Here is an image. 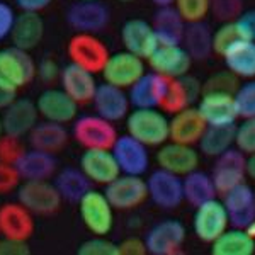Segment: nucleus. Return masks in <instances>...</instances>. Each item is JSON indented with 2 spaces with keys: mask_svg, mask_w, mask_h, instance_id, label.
I'll list each match as a JSON object with an SVG mask.
<instances>
[{
  "mask_svg": "<svg viewBox=\"0 0 255 255\" xmlns=\"http://www.w3.org/2000/svg\"><path fill=\"white\" fill-rule=\"evenodd\" d=\"M126 133L150 148L170 139V118L160 108H133L125 119Z\"/></svg>",
  "mask_w": 255,
  "mask_h": 255,
  "instance_id": "nucleus-1",
  "label": "nucleus"
},
{
  "mask_svg": "<svg viewBox=\"0 0 255 255\" xmlns=\"http://www.w3.org/2000/svg\"><path fill=\"white\" fill-rule=\"evenodd\" d=\"M38 75V65L29 51L17 46L0 49V84L15 92L29 85Z\"/></svg>",
  "mask_w": 255,
  "mask_h": 255,
  "instance_id": "nucleus-2",
  "label": "nucleus"
},
{
  "mask_svg": "<svg viewBox=\"0 0 255 255\" xmlns=\"http://www.w3.org/2000/svg\"><path fill=\"white\" fill-rule=\"evenodd\" d=\"M72 136L82 148H113L118 129L113 121L99 114H82L72 123Z\"/></svg>",
  "mask_w": 255,
  "mask_h": 255,
  "instance_id": "nucleus-3",
  "label": "nucleus"
},
{
  "mask_svg": "<svg viewBox=\"0 0 255 255\" xmlns=\"http://www.w3.org/2000/svg\"><path fill=\"white\" fill-rule=\"evenodd\" d=\"M82 223L92 235L108 237L114 228V211L104 191L90 189L77 203Z\"/></svg>",
  "mask_w": 255,
  "mask_h": 255,
  "instance_id": "nucleus-4",
  "label": "nucleus"
},
{
  "mask_svg": "<svg viewBox=\"0 0 255 255\" xmlns=\"http://www.w3.org/2000/svg\"><path fill=\"white\" fill-rule=\"evenodd\" d=\"M187 230L182 221L167 218L151 225L143 235L150 255H179L184 252Z\"/></svg>",
  "mask_w": 255,
  "mask_h": 255,
  "instance_id": "nucleus-5",
  "label": "nucleus"
},
{
  "mask_svg": "<svg viewBox=\"0 0 255 255\" xmlns=\"http://www.w3.org/2000/svg\"><path fill=\"white\" fill-rule=\"evenodd\" d=\"M67 55L72 63L89 70L92 73H101L109 58V48L106 43L92 32H75L68 39Z\"/></svg>",
  "mask_w": 255,
  "mask_h": 255,
  "instance_id": "nucleus-6",
  "label": "nucleus"
},
{
  "mask_svg": "<svg viewBox=\"0 0 255 255\" xmlns=\"http://www.w3.org/2000/svg\"><path fill=\"white\" fill-rule=\"evenodd\" d=\"M15 192L19 203L24 204L34 216L55 215L63 203L55 182L49 180H24Z\"/></svg>",
  "mask_w": 255,
  "mask_h": 255,
  "instance_id": "nucleus-7",
  "label": "nucleus"
},
{
  "mask_svg": "<svg viewBox=\"0 0 255 255\" xmlns=\"http://www.w3.org/2000/svg\"><path fill=\"white\" fill-rule=\"evenodd\" d=\"M65 20L75 32L104 31L111 22V10L102 0H75L65 12Z\"/></svg>",
  "mask_w": 255,
  "mask_h": 255,
  "instance_id": "nucleus-8",
  "label": "nucleus"
},
{
  "mask_svg": "<svg viewBox=\"0 0 255 255\" xmlns=\"http://www.w3.org/2000/svg\"><path fill=\"white\" fill-rule=\"evenodd\" d=\"M148 199L163 211H174L184 203L182 177L163 168H155L146 177Z\"/></svg>",
  "mask_w": 255,
  "mask_h": 255,
  "instance_id": "nucleus-9",
  "label": "nucleus"
},
{
  "mask_svg": "<svg viewBox=\"0 0 255 255\" xmlns=\"http://www.w3.org/2000/svg\"><path fill=\"white\" fill-rule=\"evenodd\" d=\"M104 192L116 211H133L148 199L146 179L143 175L119 174L104 186Z\"/></svg>",
  "mask_w": 255,
  "mask_h": 255,
  "instance_id": "nucleus-10",
  "label": "nucleus"
},
{
  "mask_svg": "<svg viewBox=\"0 0 255 255\" xmlns=\"http://www.w3.org/2000/svg\"><path fill=\"white\" fill-rule=\"evenodd\" d=\"M228 228H230L228 213H226L223 201H220L218 197L209 199L206 203L194 208L192 232H194V235L199 242L211 245Z\"/></svg>",
  "mask_w": 255,
  "mask_h": 255,
  "instance_id": "nucleus-11",
  "label": "nucleus"
},
{
  "mask_svg": "<svg viewBox=\"0 0 255 255\" xmlns=\"http://www.w3.org/2000/svg\"><path fill=\"white\" fill-rule=\"evenodd\" d=\"M145 72L146 60L128 49H123V51L111 53L101 75L108 84L128 90Z\"/></svg>",
  "mask_w": 255,
  "mask_h": 255,
  "instance_id": "nucleus-12",
  "label": "nucleus"
},
{
  "mask_svg": "<svg viewBox=\"0 0 255 255\" xmlns=\"http://www.w3.org/2000/svg\"><path fill=\"white\" fill-rule=\"evenodd\" d=\"M213 182L216 186L218 194L223 196L230 189L247 182V155L237 146L228 148L221 155L215 157L211 168Z\"/></svg>",
  "mask_w": 255,
  "mask_h": 255,
  "instance_id": "nucleus-13",
  "label": "nucleus"
},
{
  "mask_svg": "<svg viewBox=\"0 0 255 255\" xmlns=\"http://www.w3.org/2000/svg\"><path fill=\"white\" fill-rule=\"evenodd\" d=\"M192 61L194 60L180 43H158L153 53L146 58V65L150 70L167 79H177L191 72Z\"/></svg>",
  "mask_w": 255,
  "mask_h": 255,
  "instance_id": "nucleus-14",
  "label": "nucleus"
},
{
  "mask_svg": "<svg viewBox=\"0 0 255 255\" xmlns=\"http://www.w3.org/2000/svg\"><path fill=\"white\" fill-rule=\"evenodd\" d=\"M111 150H113L114 157L118 160L121 174L146 175L150 172V146H146L139 139L133 138L131 134H119Z\"/></svg>",
  "mask_w": 255,
  "mask_h": 255,
  "instance_id": "nucleus-15",
  "label": "nucleus"
},
{
  "mask_svg": "<svg viewBox=\"0 0 255 255\" xmlns=\"http://www.w3.org/2000/svg\"><path fill=\"white\" fill-rule=\"evenodd\" d=\"M157 167L168 170L175 175H187L189 172L199 168L201 151L194 145L186 143H177L168 139L162 146H158V151L155 153Z\"/></svg>",
  "mask_w": 255,
  "mask_h": 255,
  "instance_id": "nucleus-16",
  "label": "nucleus"
},
{
  "mask_svg": "<svg viewBox=\"0 0 255 255\" xmlns=\"http://www.w3.org/2000/svg\"><path fill=\"white\" fill-rule=\"evenodd\" d=\"M79 167L90 179V182L102 187L121 174L118 160L109 148H85L80 155Z\"/></svg>",
  "mask_w": 255,
  "mask_h": 255,
  "instance_id": "nucleus-17",
  "label": "nucleus"
},
{
  "mask_svg": "<svg viewBox=\"0 0 255 255\" xmlns=\"http://www.w3.org/2000/svg\"><path fill=\"white\" fill-rule=\"evenodd\" d=\"M39 116L46 121L60 123V125H68L73 123L79 116V104L65 92L63 89L49 87L38 96L36 101Z\"/></svg>",
  "mask_w": 255,
  "mask_h": 255,
  "instance_id": "nucleus-18",
  "label": "nucleus"
},
{
  "mask_svg": "<svg viewBox=\"0 0 255 255\" xmlns=\"http://www.w3.org/2000/svg\"><path fill=\"white\" fill-rule=\"evenodd\" d=\"M203 94V82H199L192 75L177 77L168 80L167 90L160 102V109L167 114H174L179 111L194 106Z\"/></svg>",
  "mask_w": 255,
  "mask_h": 255,
  "instance_id": "nucleus-19",
  "label": "nucleus"
},
{
  "mask_svg": "<svg viewBox=\"0 0 255 255\" xmlns=\"http://www.w3.org/2000/svg\"><path fill=\"white\" fill-rule=\"evenodd\" d=\"M92 106L99 116L109 119L114 125L119 121H125L131 111V102L126 89L116 87V85L108 84V82L97 85V90L92 99Z\"/></svg>",
  "mask_w": 255,
  "mask_h": 255,
  "instance_id": "nucleus-20",
  "label": "nucleus"
},
{
  "mask_svg": "<svg viewBox=\"0 0 255 255\" xmlns=\"http://www.w3.org/2000/svg\"><path fill=\"white\" fill-rule=\"evenodd\" d=\"M197 109L201 111L208 125H235L238 121V111L235 104V94L230 92H203L197 101Z\"/></svg>",
  "mask_w": 255,
  "mask_h": 255,
  "instance_id": "nucleus-21",
  "label": "nucleus"
},
{
  "mask_svg": "<svg viewBox=\"0 0 255 255\" xmlns=\"http://www.w3.org/2000/svg\"><path fill=\"white\" fill-rule=\"evenodd\" d=\"M36 230L34 215L19 201L0 206V233L5 238L29 240Z\"/></svg>",
  "mask_w": 255,
  "mask_h": 255,
  "instance_id": "nucleus-22",
  "label": "nucleus"
},
{
  "mask_svg": "<svg viewBox=\"0 0 255 255\" xmlns=\"http://www.w3.org/2000/svg\"><path fill=\"white\" fill-rule=\"evenodd\" d=\"M60 85L77 104L85 106L92 104L94 94H96L99 84L96 80V73L70 61L68 65L61 67Z\"/></svg>",
  "mask_w": 255,
  "mask_h": 255,
  "instance_id": "nucleus-23",
  "label": "nucleus"
},
{
  "mask_svg": "<svg viewBox=\"0 0 255 255\" xmlns=\"http://www.w3.org/2000/svg\"><path fill=\"white\" fill-rule=\"evenodd\" d=\"M121 43L125 49L134 53V55L141 56V58H148L153 53V49L158 46V38L155 32L151 22L145 19L133 17L128 19L121 27Z\"/></svg>",
  "mask_w": 255,
  "mask_h": 255,
  "instance_id": "nucleus-24",
  "label": "nucleus"
},
{
  "mask_svg": "<svg viewBox=\"0 0 255 255\" xmlns=\"http://www.w3.org/2000/svg\"><path fill=\"white\" fill-rule=\"evenodd\" d=\"M38 106L31 99L17 97L12 104L2 111L3 133L12 136L24 138L31 133V129L38 125Z\"/></svg>",
  "mask_w": 255,
  "mask_h": 255,
  "instance_id": "nucleus-25",
  "label": "nucleus"
},
{
  "mask_svg": "<svg viewBox=\"0 0 255 255\" xmlns=\"http://www.w3.org/2000/svg\"><path fill=\"white\" fill-rule=\"evenodd\" d=\"M223 204L228 213L230 226L247 228L255 218V191L247 182L230 189L223 194Z\"/></svg>",
  "mask_w": 255,
  "mask_h": 255,
  "instance_id": "nucleus-26",
  "label": "nucleus"
},
{
  "mask_svg": "<svg viewBox=\"0 0 255 255\" xmlns=\"http://www.w3.org/2000/svg\"><path fill=\"white\" fill-rule=\"evenodd\" d=\"M168 80L170 79L160 75L153 70L145 72L128 89L131 108H160V102H162L163 94L167 90Z\"/></svg>",
  "mask_w": 255,
  "mask_h": 255,
  "instance_id": "nucleus-27",
  "label": "nucleus"
},
{
  "mask_svg": "<svg viewBox=\"0 0 255 255\" xmlns=\"http://www.w3.org/2000/svg\"><path fill=\"white\" fill-rule=\"evenodd\" d=\"M208 128L206 119L203 118L197 106L179 111L170 114V139L177 143H186V145H197L204 129Z\"/></svg>",
  "mask_w": 255,
  "mask_h": 255,
  "instance_id": "nucleus-28",
  "label": "nucleus"
},
{
  "mask_svg": "<svg viewBox=\"0 0 255 255\" xmlns=\"http://www.w3.org/2000/svg\"><path fill=\"white\" fill-rule=\"evenodd\" d=\"M44 38V20L39 15V12H22L17 14L10 32L12 46H17L20 49L38 48V44Z\"/></svg>",
  "mask_w": 255,
  "mask_h": 255,
  "instance_id": "nucleus-29",
  "label": "nucleus"
},
{
  "mask_svg": "<svg viewBox=\"0 0 255 255\" xmlns=\"http://www.w3.org/2000/svg\"><path fill=\"white\" fill-rule=\"evenodd\" d=\"M225 68L240 80L255 79V41L240 38L221 56Z\"/></svg>",
  "mask_w": 255,
  "mask_h": 255,
  "instance_id": "nucleus-30",
  "label": "nucleus"
},
{
  "mask_svg": "<svg viewBox=\"0 0 255 255\" xmlns=\"http://www.w3.org/2000/svg\"><path fill=\"white\" fill-rule=\"evenodd\" d=\"M15 167L22 180H49L58 172V160L55 153L29 148Z\"/></svg>",
  "mask_w": 255,
  "mask_h": 255,
  "instance_id": "nucleus-31",
  "label": "nucleus"
},
{
  "mask_svg": "<svg viewBox=\"0 0 255 255\" xmlns=\"http://www.w3.org/2000/svg\"><path fill=\"white\" fill-rule=\"evenodd\" d=\"M68 131L65 125L53 121H38V125L31 129V133L27 134V143L31 148L36 150H43L48 153H58L63 150L68 143Z\"/></svg>",
  "mask_w": 255,
  "mask_h": 255,
  "instance_id": "nucleus-32",
  "label": "nucleus"
},
{
  "mask_svg": "<svg viewBox=\"0 0 255 255\" xmlns=\"http://www.w3.org/2000/svg\"><path fill=\"white\" fill-rule=\"evenodd\" d=\"M151 26L157 32L158 43H182L187 22L172 3V5L157 7L151 19Z\"/></svg>",
  "mask_w": 255,
  "mask_h": 255,
  "instance_id": "nucleus-33",
  "label": "nucleus"
},
{
  "mask_svg": "<svg viewBox=\"0 0 255 255\" xmlns=\"http://www.w3.org/2000/svg\"><path fill=\"white\" fill-rule=\"evenodd\" d=\"M55 186L63 201L77 204L92 189V182L80 167H63L55 174Z\"/></svg>",
  "mask_w": 255,
  "mask_h": 255,
  "instance_id": "nucleus-34",
  "label": "nucleus"
},
{
  "mask_svg": "<svg viewBox=\"0 0 255 255\" xmlns=\"http://www.w3.org/2000/svg\"><path fill=\"white\" fill-rule=\"evenodd\" d=\"M213 255H254L255 238L247 228L230 226L211 244Z\"/></svg>",
  "mask_w": 255,
  "mask_h": 255,
  "instance_id": "nucleus-35",
  "label": "nucleus"
},
{
  "mask_svg": "<svg viewBox=\"0 0 255 255\" xmlns=\"http://www.w3.org/2000/svg\"><path fill=\"white\" fill-rule=\"evenodd\" d=\"M182 44L194 61L208 60L213 53V29L204 20L189 22L182 36Z\"/></svg>",
  "mask_w": 255,
  "mask_h": 255,
  "instance_id": "nucleus-36",
  "label": "nucleus"
},
{
  "mask_svg": "<svg viewBox=\"0 0 255 255\" xmlns=\"http://www.w3.org/2000/svg\"><path fill=\"white\" fill-rule=\"evenodd\" d=\"M184 187V201L191 204L192 208H197L199 204L206 203L209 199H215L218 196L216 186L213 182V177L208 172H203L199 168L189 172L182 177Z\"/></svg>",
  "mask_w": 255,
  "mask_h": 255,
  "instance_id": "nucleus-37",
  "label": "nucleus"
},
{
  "mask_svg": "<svg viewBox=\"0 0 255 255\" xmlns=\"http://www.w3.org/2000/svg\"><path fill=\"white\" fill-rule=\"evenodd\" d=\"M235 125H221V126H213L208 125L204 129L203 136H201L197 148L203 155L215 158L218 155H221L228 148L235 146Z\"/></svg>",
  "mask_w": 255,
  "mask_h": 255,
  "instance_id": "nucleus-38",
  "label": "nucleus"
},
{
  "mask_svg": "<svg viewBox=\"0 0 255 255\" xmlns=\"http://www.w3.org/2000/svg\"><path fill=\"white\" fill-rule=\"evenodd\" d=\"M240 32L237 29L235 20H230V22H221L218 26V29L213 31V53L216 56H223L225 51L232 46L235 41L240 39Z\"/></svg>",
  "mask_w": 255,
  "mask_h": 255,
  "instance_id": "nucleus-39",
  "label": "nucleus"
},
{
  "mask_svg": "<svg viewBox=\"0 0 255 255\" xmlns=\"http://www.w3.org/2000/svg\"><path fill=\"white\" fill-rule=\"evenodd\" d=\"M235 104L238 118H254L255 116V79L245 80L238 85L235 92Z\"/></svg>",
  "mask_w": 255,
  "mask_h": 255,
  "instance_id": "nucleus-40",
  "label": "nucleus"
},
{
  "mask_svg": "<svg viewBox=\"0 0 255 255\" xmlns=\"http://www.w3.org/2000/svg\"><path fill=\"white\" fill-rule=\"evenodd\" d=\"M174 7L187 24L199 22L209 15V0H174Z\"/></svg>",
  "mask_w": 255,
  "mask_h": 255,
  "instance_id": "nucleus-41",
  "label": "nucleus"
},
{
  "mask_svg": "<svg viewBox=\"0 0 255 255\" xmlns=\"http://www.w3.org/2000/svg\"><path fill=\"white\" fill-rule=\"evenodd\" d=\"M238 85H240V79L233 75L230 70H221V72L213 73L211 77L203 82V92H230L235 94Z\"/></svg>",
  "mask_w": 255,
  "mask_h": 255,
  "instance_id": "nucleus-42",
  "label": "nucleus"
},
{
  "mask_svg": "<svg viewBox=\"0 0 255 255\" xmlns=\"http://www.w3.org/2000/svg\"><path fill=\"white\" fill-rule=\"evenodd\" d=\"M27 151L22 138L12 136V134L3 133L0 136V162L17 165V162L22 158V155Z\"/></svg>",
  "mask_w": 255,
  "mask_h": 255,
  "instance_id": "nucleus-43",
  "label": "nucleus"
},
{
  "mask_svg": "<svg viewBox=\"0 0 255 255\" xmlns=\"http://www.w3.org/2000/svg\"><path fill=\"white\" fill-rule=\"evenodd\" d=\"M244 12V0H209V14L220 22L235 20Z\"/></svg>",
  "mask_w": 255,
  "mask_h": 255,
  "instance_id": "nucleus-44",
  "label": "nucleus"
},
{
  "mask_svg": "<svg viewBox=\"0 0 255 255\" xmlns=\"http://www.w3.org/2000/svg\"><path fill=\"white\" fill-rule=\"evenodd\" d=\"M79 255H119V244L111 242L108 237L94 235L92 238L85 240L79 249Z\"/></svg>",
  "mask_w": 255,
  "mask_h": 255,
  "instance_id": "nucleus-45",
  "label": "nucleus"
},
{
  "mask_svg": "<svg viewBox=\"0 0 255 255\" xmlns=\"http://www.w3.org/2000/svg\"><path fill=\"white\" fill-rule=\"evenodd\" d=\"M235 146L245 155L255 151V116L244 118L235 129Z\"/></svg>",
  "mask_w": 255,
  "mask_h": 255,
  "instance_id": "nucleus-46",
  "label": "nucleus"
},
{
  "mask_svg": "<svg viewBox=\"0 0 255 255\" xmlns=\"http://www.w3.org/2000/svg\"><path fill=\"white\" fill-rule=\"evenodd\" d=\"M20 182H22V177H20L17 167L0 162V196H7L17 191Z\"/></svg>",
  "mask_w": 255,
  "mask_h": 255,
  "instance_id": "nucleus-47",
  "label": "nucleus"
},
{
  "mask_svg": "<svg viewBox=\"0 0 255 255\" xmlns=\"http://www.w3.org/2000/svg\"><path fill=\"white\" fill-rule=\"evenodd\" d=\"M61 67L58 61L51 56H46L38 63V77L44 84H53V82H60Z\"/></svg>",
  "mask_w": 255,
  "mask_h": 255,
  "instance_id": "nucleus-48",
  "label": "nucleus"
},
{
  "mask_svg": "<svg viewBox=\"0 0 255 255\" xmlns=\"http://www.w3.org/2000/svg\"><path fill=\"white\" fill-rule=\"evenodd\" d=\"M15 17H17V14H15L14 7H10V3L0 0V43L10 38Z\"/></svg>",
  "mask_w": 255,
  "mask_h": 255,
  "instance_id": "nucleus-49",
  "label": "nucleus"
},
{
  "mask_svg": "<svg viewBox=\"0 0 255 255\" xmlns=\"http://www.w3.org/2000/svg\"><path fill=\"white\" fill-rule=\"evenodd\" d=\"M235 24L242 38L255 41V9L242 12L235 19Z\"/></svg>",
  "mask_w": 255,
  "mask_h": 255,
  "instance_id": "nucleus-50",
  "label": "nucleus"
},
{
  "mask_svg": "<svg viewBox=\"0 0 255 255\" xmlns=\"http://www.w3.org/2000/svg\"><path fill=\"white\" fill-rule=\"evenodd\" d=\"M31 249L26 240H14V238H0V255H29Z\"/></svg>",
  "mask_w": 255,
  "mask_h": 255,
  "instance_id": "nucleus-51",
  "label": "nucleus"
},
{
  "mask_svg": "<svg viewBox=\"0 0 255 255\" xmlns=\"http://www.w3.org/2000/svg\"><path fill=\"white\" fill-rule=\"evenodd\" d=\"M145 240L139 237H128L119 244V255H146Z\"/></svg>",
  "mask_w": 255,
  "mask_h": 255,
  "instance_id": "nucleus-52",
  "label": "nucleus"
},
{
  "mask_svg": "<svg viewBox=\"0 0 255 255\" xmlns=\"http://www.w3.org/2000/svg\"><path fill=\"white\" fill-rule=\"evenodd\" d=\"M14 2L22 12H41L48 9L53 0H14Z\"/></svg>",
  "mask_w": 255,
  "mask_h": 255,
  "instance_id": "nucleus-53",
  "label": "nucleus"
},
{
  "mask_svg": "<svg viewBox=\"0 0 255 255\" xmlns=\"http://www.w3.org/2000/svg\"><path fill=\"white\" fill-rule=\"evenodd\" d=\"M15 99H17V92H15V90L0 84V111H3L7 106L12 104Z\"/></svg>",
  "mask_w": 255,
  "mask_h": 255,
  "instance_id": "nucleus-54",
  "label": "nucleus"
},
{
  "mask_svg": "<svg viewBox=\"0 0 255 255\" xmlns=\"http://www.w3.org/2000/svg\"><path fill=\"white\" fill-rule=\"evenodd\" d=\"M247 177L255 180V151L247 155Z\"/></svg>",
  "mask_w": 255,
  "mask_h": 255,
  "instance_id": "nucleus-55",
  "label": "nucleus"
},
{
  "mask_svg": "<svg viewBox=\"0 0 255 255\" xmlns=\"http://www.w3.org/2000/svg\"><path fill=\"white\" fill-rule=\"evenodd\" d=\"M155 7H163V5H172L174 0H150Z\"/></svg>",
  "mask_w": 255,
  "mask_h": 255,
  "instance_id": "nucleus-56",
  "label": "nucleus"
},
{
  "mask_svg": "<svg viewBox=\"0 0 255 255\" xmlns=\"http://www.w3.org/2000/svg\"><path fill=\"white\" fill-rule=\"evenodd\" d=\"M247 232H249L250 235H252V237L255 238V218L252 220V223H250L249 226H247Z\"/></svg>",
  "mask_w": 255,
  "mask_h": 255,
  "instance_id": "nucleus-57",
  "label": "nucleus"
},
{
  "mask_svg": "<svg viewBox=\"0 0 255 255\" xmlns=\"http://www.w3.org/2000/svg\"><path fill=\"white\" fill-rule=\"evenodd\" d=\"M3 134V121H2V111H0V136Z\"/></svg>",
  "mask_w": 255,
  "mask_h": 255,
  "instance_id": "nucleus-58",
  "label": "nucleus"
},
{
  "mask_svg": "<svg viewBox=\"0 0 255 255\" xmlns=\"http://www.w3.org/2000/svg\"><path fill=\"white\" fill-rule=\"evenodd\" d=\"M119 2H123V3H129V2H133V0H119Z\"/></svg>",
  "mask_w": 255,
  "mask_h": 255,
  "instance_id": "nucleus-59",
  "label": "nucleus"
},
{
  "mask_svg": "<svg viewBox=\"0 0 255 255\" xmlns=\"http://www.w3.org/2000/svg\"><path fill=\"white\" fill-rule=\"evenodd\" d=\"M0 238H2V233H0Z\"/></svg>",
  "mask_w": 255,
  "mask_h": 255,
  "instance_id": "nucleus-60",
  "label": "nucleus"
},
{
  "mask_svg": "<svg viewBox=\"0 0 255 255\" xmlns=\"http://www.w3.org/2000/svg\"><path fill=\"white\" fill-rule=\"evenodd\" d=\"M254 191H255V187H254Z\"/></svg>",
  "mask_w": 255,
  "mask_h": 255,
  "instance_id": "nucleus-61",
  "label": "nucleus"
}]
</instances>
